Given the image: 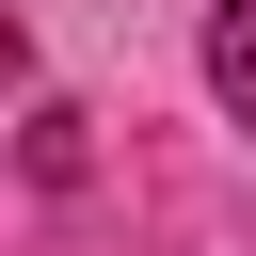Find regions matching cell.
<instances>
[{"mask_svg":"<svg viewBox=\"0 0 256 256\" xmlns=\"http://www.w3.org/2000/svg\"><path fill=\"white\" fill-rule=\"evenodd\" d=\"M208 96L256 128V0H224V16H208Z\"/></svg>","mask_w":256,"mask_h":256,"instance_id":"1","label":"cell"}]
</instances>
